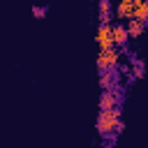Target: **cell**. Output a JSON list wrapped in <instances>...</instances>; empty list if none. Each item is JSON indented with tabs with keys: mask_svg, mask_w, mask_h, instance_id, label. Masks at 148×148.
<instances>
[{
	"mask_svg": "<svg viewBox=\"0 0 148 148\" xmlns=\"http://www.w3.org/2000/svg\"><path fill=\"white\" fill-rule=\"evenodd\" d=\"M97 130H99V134H104V136L118 132V130H120V111H118V109L99 111V116H97Z\"/></svg>",
	"mask_w": 148,
	"mask_h": 148,
	"instance_id": "6da1fadb",
	"label": "cell"
},
{
	"mask_svg": "<svg viewBox=\"0 0 148 148\" xmlns=\"http://www.w3.org/2000/svg\"><path fill=\"white\" fill-rule=\"evenodd\" d=\"M111 37H113V46H123L130 35H127V28L123 23H116V25H111Z\"/></svg>",
	"mask_w": 148,
	"mask_h": 148,
	"instance_id": "5b68a950",
	"label": "cell"
},
{
	"mask_svg": "<svg viewBox=\"0 0 148 148\" xmlns=\"http://www.w3.org/2000/svg\"><path fill=\"white\" fill-rule=\"evenodd\" d=\"M118 51L116 49H109V51H99L97 53V67L102 69V72H106V69H113L116 65H118Z\"/></svg>",
	"mask_w": 148,
	"mask_h": 148,
	"instance_id": "7a4b0ae2",
	"label": "cell"
},
{
	"mask_svg": "<svg viewBox=\"0 0 148 148\" xmlns=\"http://www.w3.org/2000/svg\"><path fill=\"white\" fill-rule=\"evenodd\" d=\"M104 148H113V146H104Z\"/></svg>",
	"mask_w": 148,
	"mask_h": 148,
	"instance_id": "4fadbf2b",
	"label": "cell"
},
{
	"mask_svg": "<svg viewBox=\"0 0 148 148\" xmlns=\"http://www.w3.org/2000/svg\"><path fill=\"white\" fill-rule=\"evenodd\" d=\"M46 12H49V7H37V5L32 7V14H35L37 18H44V16H46Z\"/></svg>",
	"mask_w": 148,
	"mask_h": 148,
	"instance_id": "8fae6325",
	"label": "cell"
},
{
	"mask_svg": "<svg viewBox=\"0 0 148 148\" xmlns=\"http://www.w3.org/2000/svg\"><path fill=\"white\" fill-rule=\"evenodd\" d=\"M143 25H146L143 21H139V18H130V23H127L125 28H127V35H130V37H139V35L143 32Z\"/></svg>",
	"mask_w": 148,
	"mask_h": 148,
	"instance_id": "ba28073f",
	"label": "cell"
},
{
	"mask_svg": "<svg viewBox=\"0 0 148 148\" xmlns=\"http://www.w3.org/2000/svg\"><path fill=\"white\" fill-rule=\"evenodd\" d=\"M109 12H111V2L109 0H99V23H109Z\"/></svg>",
	"mask_w": 148,
	"mask_h": 148,
	"instance_id": "9c48e42d",
	"label": "cell"
},
{
	"mask_svg": "<svg viewBox=\"0 0 148 148\" xmlns=\"http://www.w3.org/2000/svg\"><path fill=\"white\" fill-rule=\"evenodd\" d=\"M132 18H139V21H148V0H134V16Z\"/></svg>",
	"mask_w": 148,
	"mask_h": 148,
	"instance_id": "52a82bcc",
	"label": "cell"
},
{
	"mask_svg": "<svg viewBox=\"0 0 148 148\" xmlns=\"http://www.w3.org/2000/svg\"><path fill=\"white\" fill-rule=\"evenodd\" d=\"M97 44H99V49L102 51H109V49H113V37H111V25L109 23H99V28H97Z\"/></svg>",
	"mask_w": 148,
	"mask_h": 148,
	"instance_id": "3957f363",
	"label": "cell"
},
{
	"mask_svg": "<svg viewBox=\"0 0 148 148\" xmlns=\"http://www.w3.org/2000/svg\"><path fill=\"white\" fill-rule=\"evenodd\" d=\"M132 65H134V76H136V79L143 76V62H141V60H134Z\"/></svg>",
	"mask_w": 148,
	"mask_h": 148,
	"instance_id": "7c38bea8",
	"label": "cell"
},
{
	"mask_svg": "<svg viewBox=\"0 0 148 148\" xmlns=\"http://www.w3.org/2000/svg\"><path fill=\"white\" fill-rule=\"evenodd\" d=\"M116 16L118 18H132L134 16V0H118Z\"/></svg>",
	"mask_w": 148,
	"mask_h": 148,
	"instance_id": "8992f818",
	"label": "cell"
},
{
	"mask_svg": "<svg viewBox=\"0 0 148 148\" xmlns=\"http://www.w3.org/2000/svg\"><path fill=\"white\" fill-rule=\"evenodd\" d=\"M113 74H111V69H106V72H102V76H99V83H102V88L104 90H113Z\"/></svg>",
	"mask_w": 148,
	"mask_h": 148,
	"instance_id": "30bf717a",
	"label": "cell"
},
{
	"mask_svg": "<svg viewBox=\"0 0 148 148\" xmlns=\"http://www.w3.org/2000/svg\"><path fill=\"white\" fill-rule=\"evenodd\" d=\"M118 102H120V95L116 90H104L99 95V111H111V109H118Z\"/></svg>",
	"mask_w": 148,
	"mask_h": 148,
	"instance_id": "277c9868",
	"label": "cell"
}]
</instances>
